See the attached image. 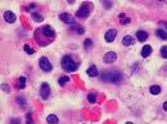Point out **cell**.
<instances>
[{
  "label": "cell",
  "instance_id": "6da1fadb",
  "mask_svg": "<svg viewBox=\"0 0 167 124\" xmlns=\"http://www.w3.org/2000/svg\"><path fill=\"white\" fill-rule=\"evenodd\" d=\"M102 79H103L104 82H108V83H118L122 81V74L120 72H116V70L103 72Z\"/></svg>",
  "mask_w": 167,
  "mask_h": 124
},
{
  "label": "cell",
  "instance_id": "7a4b0ae2",
  "mask_svg": "<svg viewBox=\"0 0 167 124\" xmlns=\"http://www.w3.org/2000/svg\"><path fill=\"white\" fill-rule=\"evenodd\" d=\"M62 68L67 72H73L77 69V63L73 60L70 55H66V57H63V59H62Z\"/></svg>",
  "mask_w": 167,
  "mask_h": 124
},
{
  "label": "cell",
  "instance_id": "3957f363",
  "mask_svg": "<svg viewBox=\"0 0 167 124\" xmlns=\"http://www.w3.org/2000/svg\"><path fill=\"white\" fill-rule=\"evenodd\" d=\"M90 12H91V4L90 3H84L79 8L76 15L79 18H88L90 15Z\"/></svg>",
  "mask_w": 167,
  "mask_h": 124
},
{
  "label": "cell",
  "instance_id": "277c9868",
  "mask_svg": "<svg viewBox=\"0 0 167 124\" xmlns=\"http://www.w3.org/2000/svg\"><path fill=\"white\" fill-rule=\"evenodd\" d=\"M39 65L40 68L44 70V72H50L53 69V65H51V63L49 62V59L46 57H41L40 58V60H39Z\"/></svg>",
  "mask_w": 167,
  "mask_h": 124
},
{
  "label": "cell",
  "instance_id": "5b68a950",
  "mask_svg": "<svg viewBox=\"0 0 167 124\" xmlns=\"http://www.w3.org/2000/svg\"><path fill=\"white\" fill-rule=\"evenodd\" d=\"M40 33H43L45 37H48L49 40H51V38H54L55 37V31L51 28L50 26H44L41 30H39Z\"/></svg>",
  "mask_w": 167,
  "mask_h": 124
},
{
  "label": "cell",
  "instance_id": "8992f818",
  "mask_svg": "<svg viewBox=\"0 0 167 124\" xmlns=\"http://www.w3.org/2000/svg\"><path fill=\"white\" fill-rule=\"evenodd\" d=\"M50 95V87H49L48 83H43L41 87H40V96H41L43 100H46Z\"/></svg>",
  "mask_w": 167,
  "mask_h": 124
},
{
  "label": "cell",
  "instance_id": "52a82bcc",
  "mask_svg": "<svg viewBox=\"0 0 167 124\" xmlns=\"http://www.w3.org/2000/svg\"><path fill=\"white\" fill-rule=\"evenodd\" d=\"M59 19H60L62 22L67 23V25H76L75 18H73L71 14H68V13H62V14H59Z\"/></svg>",
  "mask_w": 167,
  "mask_h": 124
},
{
  "label": "cell",
  "instance_id": "ba28073f",
  "mask_svg": "<svg viewBox=\"0 0 167 124\" xmlns=\"http://www.w3.org/2000/svg\"><path fill=\"white\" fill-rule=\"evenodd\" d=\"M117 59V54L115 51H108V53H105V55L103 57V62L107 63V64H111L113 63Z\"/></svg>",
  "mask_w": 167,
  "mask_h": 124
},
{
  "label": "cell",
  "instance_id": "9c48e42d",
  "mask_svg": "<svg viewBox=\"0 0 167 124\" xmlns=\"http://www.w3.org/2000/svg\"><path fill=\"white\" fill-rule=\"evenodd\" d=\"M116 36H117V31L116 30H108L107 32H105L104 38H105V41H107L108 44H111V42H113V40L116 38Z\"/></svg>",
  "mask_w": 167,
  "mask_h": 124
},
{
  "label": "cell",
  "instance_id": "30bf717a",
  "mask_svg": "<svg viewBox=\"0 0 167 124\" xmlns=\"http://www.w3.org/2000/svg\"><path fill=\"white\" fill-rule=\"evenodd\" d=\"M4 19H5L8 23H13L15 21V14L10 10H7L5 13H4Z\"/></svg>",
  "mask_w": 167,
  "mask_h": 124
},
{
  "label": "cell",
  "instance_id": "8fae6325",
  "mask_svg": "<svg viewBox=\"0 0 167 124\" xmlns=\"http://www.w3.org/2000/svg\"><path fill=\"white\" fill-rule=\"evenodd\" d=\"M152 54V46L150 45H144L143 49H141V57L143 58H146Z\"/></svg>",
  "mask_w": 167,
  "mask_h": 124
},
{
  "label": "cell",
  "instance_id": "7c38bea8",
  "mask_svg": "<svg viewBox=\"0 0 167 124\" xmlns=\"http://www.w3.org/2000/svg\"><path fill=\"white\" fill-rule=\"evenodd\" d=\"M136 37H138V40H139L140 42H144L146 38H148V32H145V31H138L136 32Z\"/></svg>",
  "mask_w": 167,
  "mask_h": 124
},
{
  "label": "cell",
  "instance_id": "4fadbf2b",
  "mask_svg": "<svg viewBox=\"0 0 167 124\" xmlns=\"http://www.w3.org/2000/svg\"><path fill=\"white\" fill-rule=\"evenodd\" d=\"M86 73H88L89 77H96V75H98V68L95 65L89 67L88 70H86Z\"/></svg>",
  "mask_w": 167,
  "mask_h": 124
},
{
  "label": "cell",
  "instance_id": "5bb4252c",
  "mask_svg": "<svg viewBox=\"0 0 167 124\" xmlns=\"http://www.w3.org/2000/svg\"><path fill=\"white\" fill-rule=\"evenodd\" d=\"M134 42H135V40H134L131 36H125V37L122 38V44H124L125 46H131Z\"/></svg>",
  "mask_w": 167,
  "mask_h": 124
},
{
  "label": "cell",
  "instance_id": "9a60e30c",
  "mask_svg": "<svg viewBox=\"0 0 167 124\" xmlns=\"http://www.w3.org/2000/svg\"><path fill=\"white\" fill-rule=\"evenodd\" d=\"M26 87V78L24 77H19L18 78V82H17V88L18 90H22Z\"/></svg>",
  "mask_w": 167,
  "mask_h": 124
},
{
  "label": "cell",
  "instance_id": "2e32d148",
  "mask_svg": "<svg viewBox=\"0 0 167 124\" xmlns=\"http://www.w3.org/2000/svg\"><path fill=\"white\" fill-rule=\"evenodd\" d=\"M156 36L160 37L161 40H167V32L165 30H157L156 31Z\"/></svg>",
  "mask_w": 167,
  "mask_h": 124
},
{
  "label": "cell",
  "instance_id": "e0dca14e",
  "mask_svg": "<svg viewBox=\"0 0 167 124\" xmlns=\"http://www.w3.org/2000/svg\"><path fill=\"white\" fill-rule=\"evenodd\" d=\"M46 122H48L49 124H58V118H57L54 114H51V115H48V118H46Z\"/></svg>",
  "mask_w": 167,
  "mask_h": 124
},
{
  "label": "cell",
  "instance_id": "ac0fdd59",
  "mask_svg": "<svg viewBox=\"0 0 167 124\" xmlns=\"http://www.w3.org/2000/svg\"><path fill=\"white\" fill-rule=\"evenodd\" d=\"M70 82V78L67 77V75H62V77H59L58 79V83L60 86H64V85H67V83Z\"/></svg>",
  "mask_w": 167,
  "mask_h": 124
},
{
  "label": "cell",
  "instance_id": "d6986e66",
  "mask_svg": "<svg viewBox=\"0 0 167 124\" xmlns=\"http://www.w3.org/2000/svg\"><path fill=\"white\" fill-rule=\"evenodd\" d=\"M150 94H152V95H160L161 94V87L157 86V85L152 86V87H150Z\"/></svg>",
  "mask_w": 167,
  "mask_h": 124
},
{
  "label": "cell",
  "instance_id": "ffe728a7",
  "mask_svg": "<svg viewBox=\"0 0 167 124\" xmlns=\"http://www.w3.org/2000/svg\"><path fill=\"white\" fill-rule=\"evenodd\" d=\"M32 18H34V21H36V22H41L44 19V17L39 13V12H34V13H32Z\"/></svg>",
  "mask_w": 167,
  "mask_h": 124
},
{
  "label": "cell",
  "instance_id": "44dd1931",
  "mask_svg": "<svg viewBox=\"0 0 167 124\" xmlns=\"http://www.w3.org/2000/svg\"><path fill=\"white\" fill-rule=\"evenodd\" d=\"M88 100H89V101H90L91 104H95V101H96V95H95L94 92L89 94V96H88Z\"/></svg>",
  "mask_w": 167,
  "mask_h": 124
},
{
  "label": "cell",
  "instance_id": "7402d4cb",
  "mask_svg": "<svg viewBox=\"0 0 167 124\" xmlns=\"http://www.w3.org/2000/svg\"><path fill=\"white\" fill-rule=\"evenodd\" d=\"M72 30L73 31H76L77 32V33H84V28H82V27H81V26H77V25H75V26H72Z\"/></svg>",
  "mask_w": 167,
  "mask_h": 124
},
{
  "label": "cell",
  "instance_id": "603a6c76",
  "mask_svg": "<svg viewBox=\"0 0 167 124\" xmlns=\"http://www.w3.org/2000/svg\"><path fill=\"white\" fill-rule=\"evenodd\" d=\"M160 53H161V57H162V58L167 59V46H162Z\"/></svg>",
  "mask_w": 167,
  "mask_h": 124
},
{
  "label": "cell",
  "instance_id": "cb8c5ba5",
  "mask_svg": "<svg viewBox=\"0 0 167 124\" xmlns=\"http://www.w3.org/2000/svg\"><path fill=\"white\" fill-rule=\"evenodd\" d=\"M120 18H121V23H122V25H126V23L130 22V18H125V14L124 13L120 14Z\"/></svg>",
  "mask_w": 167,
  "mask_h": 124
},
{
  "label": "cell",
  "instance_id": "d4e9b609",
  "mask_svg": "<svg viewBox=\"0 0 167 124\" xmlns=\"http://www.w3.org/2000/svg\"><path fill=\"white\" fill-rule=\"evenodd\" d=\"M23 49H24V51H26V53H27V54H30V55H32V54H34V53H35V51H34V50H32V49H31V47H30V46H28V45H24V46H23Z\"/></svg>",
  "mask_w": 167,
  "mask_h": 124
},
{
  "label": "cell",
  "instance_id": "484cf974",
  "mask_svg": "<svg viewBox=\"0 0 167 124\" xmlns=\"http://www.w3.org/2000/svg\"><path fill=\"white\" fill-rule=\"evenodd\" d=\"M26 123L27 124H34V120H32V118H31V113L26 114Z\"/></svg>",
  "mask_w": 167,
  "mask_h": 124
},
{
  "label": "cell",
  "instance_id": "4316f807",
  "mask_svg": "<svg viewBox=\"0 0 167 124\" xmlns=\"http://www.w3.org/2000/svg\"><path fill=\"white\" fill-rule=\"evenodd\" d=\"M84 46L86 47V49H90V47L93 46V41H91L90 38H88L86 41H85V44H84Z\"/></svg>",
  "mask_w": 167,
  "mask_h": 124
},
{
  "label": "cell",
  "instance_id": "83f0119b",
  "mask_svg": "<svg viewBox=\"0 0 167 124\" xmlns=\"http://www.w3.org/2000/svg\"><path fill=\"white\" fill-rule=\"evenodd\" d=\"M12 124H21V122H19V119L14 118V119H12Z\"/></svg>",
  "mask_w": 167,
  "mask_h": 124
},
{
  "label": "cell",
  "instance_id": "f1b7e54d",
  "mask_svg": "<svg viewBox=\"0 0 167 124\" xmlns=\"http://www.w3.org/2000/svg\"><path fill=\"white\" fill-rule=\"evenodd\" d=\"M161 25L163 26V27H165V30L167 31V22H165V21H162V22H161Z\"/></svg>",
  "mask_w": 167,
  "mask_h": 124
},
{
  "label": "cell",
  "instance_id": "f546056e",
  "mask_svg": "<svg viewBox=\"0 0 167 124\" xmlns=\"http://www.w3.org/2000/svg\"><path fill=\"white\" fill-rule=\"evenodd\" d=\"M1 88H4V91H5V92H9V88H8V87H7L5 85H3V86H1Z\"/></svg>",
  "mask_w": 167,
  "mask_h": 124
},
{
  "label": "cell",
  "instance_id": "4dcf8cb0",
  "mask_svg": "<svg viewBox=\"0 0 167 124\" xmlns=\"http://www.w3.org/2000/svg\"><path fill=\"white\" fill-rule=\"evenodd\" d=\"M163 110H165V111H167V101L163 104Z\"/></svg>",
  "mask_w": 167,
  "mask_h": 124
},
{
  "label": "cell",
  "instance_id": "1f68e13d",
  "mask_svg": "<svg viewBox=\"0 0 167 124\" xmlns=\"http://www.w3.org/2000/svg\"><path fill=\"white\" fill-rule=\"evenodd\" d=\"M126 124H132V123H131V122H127V123H126Z\"/></svg>",
  "mask_w": 167,
  "mask_h": 124
}]
</instances>
